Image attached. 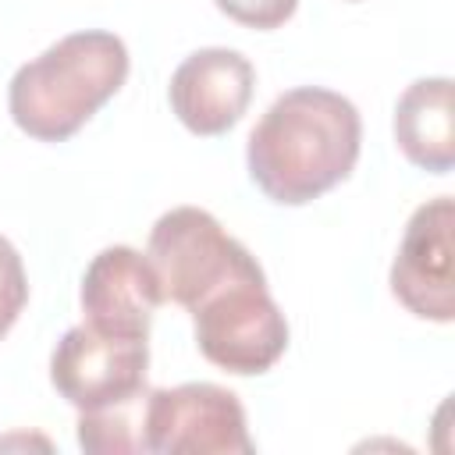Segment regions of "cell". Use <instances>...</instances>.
I'll return each instance as SVG.
<instances>
[{
	"instance_id": "8fae6325",
	"label": "cell",
	"mask_w": 455,
	"mask_h": 455,
	"mask_svg": "<svg viewBox=\"0 0 455 455\" xmlns=\"http://www.w3.org/2000/svg\"><path fill=\"white\" fill-rule=\"evenodd\" d=\"M142 402L146 391H139L128 402L78 412V444L96 455H128L146 451V427H142Z\"/></svg>"
},
{
	"instance_id": "30bf717a",
	"label": "cell",
	"mask_w": 455,
	"mask_h": 455,
	"mask_svg": "<svg viewBox=\"0 0 455 455\" xmlns=\"http://www.w3.org/2000/svg\"><path fill=\"white\" fill-rule=\"evenodd\" d=\"M395 142L409 164L448 174L455 164V85L444 75L416 78L395 103Z\"/></svg>"
},
{
	"instance_id": "3957f363",
	"label": "cell",
	"mask_w": 455,
	"mask_h": 455,
	"mask_svg": "<svg viewBox=\"0 0 455 455\" xmlns=\"http://www.w3.org/2000/svg\"><path fill=\"white\" fill-rule=\"evenodd\" d=\"M188 313L203 359L228 373H267L288 348V320L267 291L263 270L217 284Z\"/></svg>"
},
{
	"instance_id": "4fadbf2b",
	"label": "cell",
	"mask_w": 455,
	"mask_h": 455,
	"mask_svg": "<svg viewBox=\"0 0 455 455\" xmlns=\"http://www.w3.org/2000/svg\"><path fill=\"white\" fill-rule=\"evenodd\" d=\"M213 4L231 21H238L245 28H259V32L284 25L299 7V0H213Z\"/></svg>"
},
{
	"instance_id": "5bb4252c",
	"label": "cell",
	"mask_w": 455,
	"mask_h": 455,
	"mask_svg": "<svg viewBox=\"0 0 455 455\" xmlns=\"http://www.w3.org/2000/svg\"><path fill=\"white\" fill-rule=\"evenodd\" d=\"M348 4H355V0H348Z\"/></svg>"
},
{
	"instance_id": "277c9868",
	"label": "cell",
	"mask_w": 455,
	"mask_h": 455,
	"mask_svg": "<svg viewBox=\"0 0 455 455\" xmlns=\"http://www.w3.org/2000/svg\"><path fill=\"white\" fill-rule=\"evenodd\" d=\"M146 256L160 277L164 299L181 309H192L203 295L238 274L263 270L256 256L199 206L167 210L149 231Z\"/></svg>"
},
{
	"instance_id": "7a4b0ae2",
	"label": "cell",
	"mask_w": 455,
	"mask_h": 455,
	"mask_svg": "<svg viewBox=\"0 0 455 455\" xmlns=\"http://www.w3.org/2000/svg\"><path fill=\"white\" fill-rule=\"evenodd\" d=\"M128 68L121 36L103 28L71 32L14 71L7 85L11 121L39 142H64L121 92Z\"/></svg>"
},
{
	"instance_id": "7c38bea8",
	"label": "cell",
	"mask_w": 455,
	"mask_h": 455,
	"mask_svg": "<svg viewBox=\"0 0 455 455\" xmlns=\"http://www.w3.org/2000/svg\"><path fill=\"white\" fill-rule=\"evenodd\" d=\"M25 302H28V277H25L21 256L0 235V338L14 327V320L21 316Z\"/></svg>"
},
{
	"instance_id": "52a82bcc",
	"label": "cell",
	"mask_w": 455,
	"mask_h": 455,
	"mask_svg": "<svg viewBox=\"0 0 455 455\" xmlns=\"http://www.w3.org/2000/svg\"><path fill=\"white\" fill-rule=\"evenodd\" d=\"M455 203L427 199L405 224L391 263V295L419 320H455Z\"/></svg>"
},
{
	"instance_id": "ba28073f",
	"label": "cell",
	"mask_w": 455,
	"mask_h": 455,
	"mask_svg": "<svg viewBox=\"0 0 455 455\" xmlns=\"http://www.w3.org/2000/svg\"><path fill=\"white\" fill-rule=\"evenodd\" d=\"M256 89V68L245 53L206 46L188 53L167 85L171 110L192 135H224L242 121Z\"/></svg>"
},
{
	"instance_id": "8992f818",
	"label": "cell",
	"mask_w": 455,
	"mask_h": 455,
	"mask_svg": "<svg viewBox=\"0 0 455 455\" xmlns=\"http://www.w3.org/2000/svg\"><path fill=\"white\" fill-rule=\"evenodd\" d=\"M146 366L149 338H117L78 323L50 355V384L78 412H92L146 391Z\"/></svg>"
},
{
	"instance_id": "9c48e42d",
	"label": "cell",
	"mask_w": 455,
	"mask_h": 455,
	"mask_svg": "<svg viewBox=\"0 0 455 455\" xmlns=\"http://www.w3.org/2000/svg\"><path fill=\"white\" fill-rule=\"evenodd\" d=\"M85 323L117 338H149L156 306L164 302L160 277L132 245H110L92 256L78 291Z\"/></svg>"
},
{
	"instance_id": "5b68a950",
	"label": "cell",
	"mask_w": 455,
	"mask_h": 455,
	"mask_svg": "<svg viewBox=\"0 0 455 455\" xmlns=\"http://www.w3.org/2000/svg\"><path fill=\"white\" fill-rule=\"evenodd\" d=\"M142 427H146V451H156V455H252L256 451L238 395L210 380L146 391Z\"/></svg>"
},
{
	"instance_id": "6da1fadb",
	"label": "cell",
	"mask_w": 455,
	"mask_h": 455,
	"mask_svg": "<svg viewBox=\"0 0 455 455\" xmlns=\"http://www.w3.org/2000/svg\"><path fill=\"white\" fill-rule=\"evenodd\" d=\"M359 146L363 121L355 103L323 85H299L281 92L256 121L245 164L267 199L302 206L352 174Z\"/></svg>"
}]
</instances>
